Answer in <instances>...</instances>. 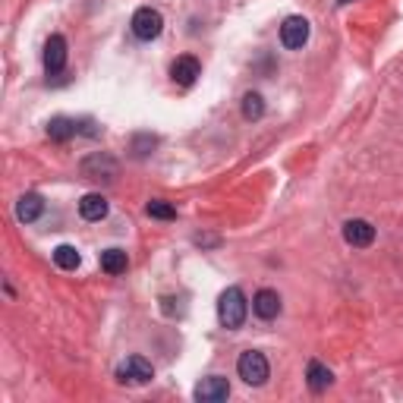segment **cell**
Listing matches in <instances>:
<instances>
[{"instance_id":"13","label":"cell","mask_w":403,"mask_h":403,"mask_svg":"<svg viewBox=\"0 0 403 403\" xmlns=\"http://www.w3.org/2000/svg\"><path fill=\"white\" fill-rule=\"evenodd\" d=\"M44 212V198L35 196V192H28V196H22L19 202H16V218L22 221V224H32V221H38Z\"/></svg>"},{"instance_id":"15","label":"cell","mask_w":403,"mask_h":403,"mask_svg":"<svg viewBox=\"0 0 403 403\" xmlns=\"http://www.w3.org/2000/svg\"><path fill=\"white\" fill-rule=\"evenodd\" d=\"M101 268L108 274H123L130 268V259H126L123 249H104L101 252Z\"/></svg>"},{"instance_id":"19","label":"cell","mask_w":403,"mask_h":403,"mask_svg":"<svg viewBox=\"0 0 403 403\" xmlns=\"http://www.w3.org/2000/svg\"><path fill=\"white\" fill-rule=\"evenodd\" d=\"M148 218H157V221H173L177 218V208L171 205V202H161V198H155V202H148Z\"/></svg>"},{"instance_id":"10","label":"cell","mask_w":403,"mask_h":403,"mask_svg":"<svg viewBox=\"0 0 403 403\" xmlns=\"http://www.w3.org/2000/svg\"><path fill=\"white\" fill-rule=\"evenodd\" d=\"M171 76H173V83H177V85H192L198 76H202V67H198V60L192 54H183V57L173 60Z\"/></svg>"},{"instance_id":"1","label":"cell","mask_w":403,"mask_h":403,"mask_svg":"<svg viewBox=\"0 0 403 403\" xmlns=\"http://www.w3.org/2000/svg\"><path fill=\"white\" fill-rule=\"evenodd\" d=\"M246 312H249V302L243 296L239 287H227L218 300V318L227 331H237L243 328V321H246Z\"/></svg>"},{"instance_id":"14","label":"cell","mask_w":403,"mask_h":403,"mask_svg":"<svg viewBox=\"0 0 403 403\" xmlns=\"http://www.w3.org/2000/svg\"><path fill=\"white\" fill-rule=\"evenodd\" d=\"M79 132V123L76 120H69V117H54L48 123V136L54 139V142H67L69 136H76Z\"/></svg>"},{"instance_id":"6","label":"cell","mask_w":403,"mask_h":403,"mask_svg":"<svg viewBox=\"0 0 403 403\" xmlns=\"http://www.w3.org/2000/svg\"><path fill=\"white\" fill-rule=\"evenodd\" d=\"M83 177L85 180H114L117 177V161L110 155H104V151H95V155H89L83 161Z\"/></svg>"},{"instance_id":"5","label":"cell","mask_w":403,"mask_h":403,"mask_svg":"<svg viewBox=\"0 0 403 403\" xmlns=\"http://www.w3.org/2000/svg\"><path fill=\"white\" fill-rule=\"evenodd\" d=\"M151 375H155V369H151V362L142 359V356H130L126 362L117 366V378L120 381H130V384H148Z\"/></svg>"},{"instance_id":"3","label":"cell","mask_w":403,"mask_h":403,"mask_svg":"<svg viewBox=\"0 0 403 403\" xmlns=\"http://www.w3.org/2000/svg\"><path fill=\"white\" fill-rule=\"evenodd\" d=\"M161 32H164V16L157 13V10L142 7L132 13V35H136L139 42H155Z\"/></svg>"},{"instance_id":"20","label":"cell","mask_w":403,"mask_h":403,"mask_svg":"<svg viewBox=\"0 0 403 403\" xmlns=\"http://www.w3.org/2000/svg\"><path fill=\"white\" fill-rule=\"evenodd\" d=\"M157 145V139L155 136H136V142H132V148H136V155L142 157V155H148L151 148Z\"/></svg>"},{"instance_id":"11","label":"cell","mask_w":403,"mask_h":403,"mask_svg":"<svg viewBox=\"0 0 403 403\" xmlns=\"http://www.w3.org/2000/svg\"><path fill=\"white\" fill-rule=\"evenodd\" d=\"M252 312L259 315V318L271 321L280 315V296L277 290H259V293L252 296Z\"/></svg>"},{"instance_id":"12","label":"cell","mask_w":403,"mask_h":403,"mask_svg":"<svg viewBox=\"0 0 403 403\" xmlns=\"http://www.w3.org/2000/svg\"><path fill=\"white\" fill-rule=\"evenodd\" d=\"M79 214H83L85 221L108 218V198H104L101 192H89V196H83L79 198Z\"/></svg>"},{"instance_id":"16","label":"cell","mask_w":403,"mask_h":403,"mask_svg":"<svg viewBox=\"0 0 403 403\" xmlns=\"http://www.w3.org/2000/svg\"><path fill=\"white\" fill-rule=\"evenodd\" d=\"M306 378H309V388H312L315 394H318V391H325V388H328L331 381H334V375H331V372L325 369L321 362H309V372H306Z\"/></svg>"},{"instance_id":"21","label":"cell","mask_w":403,"mask_h":403,"mask_svg":"<svg viewBox=\"0 0 403 403\" xmlns=\"http://www.w3.org/2000/svg\"><path fill=\"white\" fill-rule=\"evenodd\" d=\"M337 3H353V0H337Z\"/></svg>"},{"instance_id":"8","label":"cell","mask_w":403,"mask_h":403,"mask_svg":"<svg viewBox=\"0 0 403 403\" xmlns=\"http://www.w3.org/2000/svg\"><path fill=\"white\" fill-rule=\"evenodd\" d=\"M343 239H347L353 249H366L375 243V227L369 224V221H362V218H353L343 224Z\"/></svg>"},{"instance_id":"4","label":"cell","mask_w":403,"mask_h":403,"mask_svg":"<svg viewBox=\"0 0 403 403\" xmlns=\"http://www.w3.org/2000/svg\"><path fill=\"white\" fill-rule=\"evenodd\" d=\"M309 42V19L302 16H287L284 26H280V44L287 51H300Z\"/></svg>"},{"instance_id":"2","label":"cell","mask_w":403,"mask_h":403,"mask_svg":"<svg viewBox=\"0 0 403 403\" xmlns=\"http://www.w3.org/2000/svg\"><path fill=\"white\" fill-rule=\"evenodd\" d=\"M237 372H239V378H243L246 384H252V388L265 384V381H268V375H271L265 353H259V350H246V353H239V359H237Z\"/></svg>"},{"instance_id":"17","label":"cell","mask_w":403,"mask_h":403,"mask_svg":"<svg viewBox=\"0 0 403 403\" xmlns=\"http://www.w3.org/2000/svg\"><path fill=\"white\" fill-rule=\"evenodd\" d=\"M79 249L76 246H57L54 249V265L57 268H63V271H76L79 268Z\"/></svg>"},{"instance_id":"9","label":"cell","mask_w":403,"mask_h":403,"mask_svg":"<svg viewBox=\"0 0 403 403\" xmlns=\"http://www.w3.org/2000/svg\"><path fill=\"white\" fill-rule=\"evenodd\" d=\"M63 67H67V38L51 35L48 44H44V69H48V76H57L63 73Z\"/></svg>"},{"instance_id":"7","label":"cell","mask_w":403,"mask_h":403,"mask_svg":"<svg viewBox=\"0 0 403 403\" xmlns=\"http://www.w3.org/2000/svg\"><path fill=\"white\" fill-rule=\"evenodd\" d=\"M230 397V381L221 375H208L196 384V400L202 403H224Z\"/></svg>"},{"instance_id":"18","label":"cell","mask_w":403,"mask_h":403,"mask_svg":"<svg viewBox=\"0 0 403 403\" xmlns=\"http://www.w3.org/2000/svg\"><path fill=\"white\" fill-rule=\"evenodd\" d=\"M261 114H265V98H261L259 92H249V95L243 98V117H246V120H261Z\"/></svg>"}]
</instances>
